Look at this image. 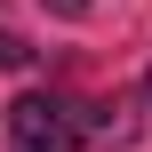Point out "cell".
<instances>
[{
	"label": "cell",
	"instance_id": "4",
	"mask_svg": "<svg viewBox=\"0 0 152 152\" xmlns=\"http://www.w3.org/2000/svg\"><path fill=\"white\" fill-rule=\"evenodd\" d=\"M144 104H152V72H144Z\"/></svg>",
	"mask_w": 152,
	"mask_h": 152
},
{
	"label": "cell",
	"instance_id": "2",
	"mask_svg": "<svg viewBox=\"0 0 152 152\" xmlns=\"http://www.w3.org/2000/svg\"><path fill=\"white\" fill-rule=\"evenodd\" d=\"M32 56H40V48H32L24 32H8V24H0V72H32Z\"/></svg>",
	"mask_w": 152,
	"mask_h": 152
},
{
	"label": "cell",
	"instance_id": "3",
	"mask_svg": "<svg viewBox=\"0 0 152 152\" xmlns=\"http://www.w3.org/2000/svg\"><path fill=\"white\" fill-rule=\"evenodd\" d=\"M40 8H48V16H88L96 0H40Z\"/></svg>",
	"mask_w": 152,
	"mask_h": 152
},
{
	"label": "cell",
	"instance_id": "1",
	"mask_svg": "<svg viewBox=\"0 0 152 152\" xmlns=\"http://www.w3.org/2000/svg\"><path fill=\"white\" fill-rule=\"evenodd\" d=\"M80 136H136V120H112V104H72L56 88H24L8 104V152H80Z\"/></svg>",
	"mask_w": 152,
	"mask_h": 152
}]
</instances>
